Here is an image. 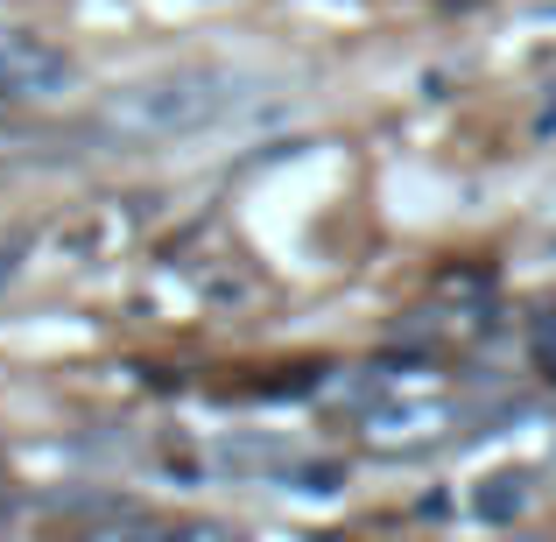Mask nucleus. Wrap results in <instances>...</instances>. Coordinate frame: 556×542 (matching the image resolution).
Segmentation results:
<instances>
[{"label":"nucleus","mask_w":556,"mask_h":542,"mask_svg":"<svg viewBox=\"0 0 556 542\" xmlns=\"http://www.w3.org/2000/svg\"><path fill=\"white\" fill-rule=\"evenodd\" d=\"M444 423H451V408L416 402V408H380L374 430H380V437H430V430H444Z\"/></svg>","instance_id":"4"},{"label":"nucleus","mask_w":556,"mask_h":542,"mask_svg":"<svg viewBox=\"0 0 556 542\" xmlns=\"http://www.w3.org/2000/svg\"><path fill=\"white\" fill-rule=\"evenodd\" d=\"M275 479H282V487H296V493H339L345 487V465H303V458H282V472H275Z\"/></svg>","instance_id":"5"},{"label":"nucleus","mask_w":556,"mask_h":542,"mask_svg":"<svg viewBox=\"0 0 556 542\" xmlns=\"http://www.w3.org/2000/svg\"><path fill=\"white\" fill-rule=\"evenodd\" d=\"M247 99H254V78H247V71L177 64V71H155V78L113 92L106 113L92 121V135H106V141H190V135H204V127L232 121Z\"/></svg>","instance_id":"1"},{"label":"nucleus","mask_w":556,"mask_h":542,"mask_svg":"<svg viewBox=\"0 0 556 542\" xmlns=\"http://www.w3.org/2000/svg\"><path fill=\"white\" fill-rule=\"evenodd\" d=\"M535 366L556 380V311L549 317H535Z\"/></svg>","instance_id":"6"},{"label":"nucleus","mask_w":556,"mask_h":542,"mask_svg":"<svg viewBox=\"0 0 556 542\" xmlns=\"http://www.w3.org/2000/svg\"><path fill=\"white\" fill-rule=\"evenodd\" d=\"M549 14H556V8H549Z\"/></svg>","instance_id":"8"},{"label":"nucleus","mask_w":556,"mask_h":542,"mask_svg":"<svg viewBox=\"0 0 556 542\" xmlns=\"http://www.w3.org/2000/svg\"><path fill=\"white\" fill-rule=\"evenodd\" d=\"M14 275H22V240L0 247V282H14Z\"/></svg>","instance_id":"7"},{"label":"nucleus","mask_w":556,"mask_h":542,"mask_svg":"<svg viewBox=\"0 0 556 542\" xmlns=\"http://www.w3.org/2000/svg\"><path fill=\"white\" fill-rule=\"evenodd\" d=\"M71 85H78V64L50 36H28V28L0 36V99H56Z\"/></svg>","instance_id":"2"},{"label":"nucleus","mask_w":556,"mask_h":542,"mask_svg":"<svg viewBox=\"0 0 556 542\" xmlns=\"http://www.w3.org/2000/svg\"><path fill=\"white\" fill-rule=\"evenodd\" d=\"M521 507H529V487H521L515 472H501V479H486V487L472 493V515L479 521H515Z\"/></svg>","instance_id":"3"}]
</instances>
